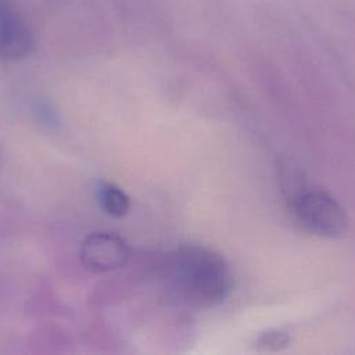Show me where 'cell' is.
<instances>
[{"label":"cell","instance_id":"cell-3","mask_svg":"<svg viewBox=\"0 0 355 355\" xmlns=\"http://www.w3.org/2000/svg\"><path fill=\"white\" fill-rule=\"evenodd\" d=\"M32 50L33 35L17 0H0V60L18 61Z\"/></svg>","mask_w":355,"mask_h":355},{"label":"cell","instance_id":"cell-5","mask_svg":"<svg viewBox=\"0 0 355 355\" xmlns=\"http://www.w3.org/2000/svg\"><path fill=\"white\" fill-rule=\"evenodd\" d=\"M96 197L103 208L111 216H123L129 211V197L115 184L100 180L96 183Z\"/></svg>","mask_w":355,"mask_h":355},{"label":"cell","instance_id":"cell-2","mask_svg":"<svg viewBox=\"0 0 355 355\" xmlns=\"http://www.w3.org/2000/svg\"><path fill=\"white\" fill-rule=\"evenodd\" d=\"M293 207L298 220L318 234L334 236L345 227L344 209L323 190L311 189L298 193Z\"/></svg>","mask_w":355,"mask_h":355},{"label":"cell","instance_id":"cell-4","mask_svg":"<svg viewBox=\"0 0 355 355\" xmlns=\"http://www.w3.org/2000/svg\"><path fill=\"white\" fill-rule=\"evenodd\" d=\"M130 248L126 241L112 233L97 232L89 234L80 247V259L86 268L105 272L125 266L130 259Z\"/></svg>","mask_w":355,"mask_h":355},{"label":"cell","instance_id":"cell-1","mask_svg":"<svg viewBox=\"0 0 355 355\" xmlns=\"http://www.w3.org/2000/svg\"><path fill=\"white\" fill-rule=\"evenodd\" d=\"M166 276L180 298L198 306L220 302L232 287V275L225 259L200 244L176 248L166 262Z\"/></svg>","mask_w":355,"mask_h":355}]
</instances>
